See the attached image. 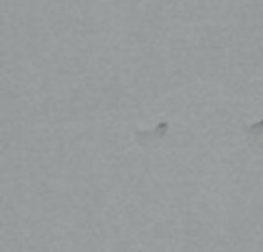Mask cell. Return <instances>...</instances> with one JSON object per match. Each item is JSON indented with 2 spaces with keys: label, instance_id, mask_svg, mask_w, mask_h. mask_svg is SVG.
Returning <instances> with one entry per match:
<instances>
[{
  "label": "cell",
  "instance_id": "6da1fadb",
  "mask_svg": "<svg viewBox=\"0 0 263 252\" xmlns=\"http://www.w3.org/2000/svg\"><path fill=\"white\" fill-rule=\"evenodd\" d=\"M168 133V122H159L157 129L151 131H137L135 133V142L140 146H157Z\"/></svg>",
  "mask_w": 263,
  "mask_h": 252
},
{
  "label": "cell",
  "instance_id": "7a4b0ae2",
  "mask_svg": "<svg viewBox=\"0 0 263 252\" xmlns=\"http://www.w3.org/2000/svg\"><path fill=\"white\" fill-rule=\"evenodd\" d=\"M248 137L252 139L257 146H263V120L261 122H254L252 126H248Z\"/></svg>",
  "mask_w": 263,
  "mask_h": 252
}]
</instances>
